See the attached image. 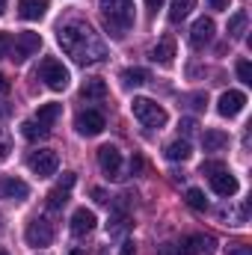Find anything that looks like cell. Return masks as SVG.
I'll return each instance as SVG.
<instances>
[{
	"instance_id": "10",
	"label": "cell",
	"mask_w": 252,
	"mask_h": 255,
	"mask_svg": "<svg viewBox=\"0 0 252 255\" xmlns=\"http://www.w3.org/2000/svg\"><path fill=\"white\" fill-rule=\"evenodd\" d=\"M244 107H247V95H244L241 89H229V92H223L220 101H217V110H220V116H226V119H235Z\"/></svg>"
},
{
	"instance_id": "25",
	"label": "cell",
	"mask_w": 252,
	"mask_h": 255,
	"mask_svg": "<svg viewBox=\"0 0 252 255\" xmlns=\"http://www.w3.org/2000/svg\"><path fill=\"white\" fill-rule=\"evenodd\" d=\"M193 6H196V0H172V6H169V21H172V24H181L190 12H193Z\"/></svg>"
},
{
	"instance_id": "5",
	"label": "cell",
	"mask_w": 252,
	"mask_h": 255,
	"mask_svg": "<svg viewBox=\"0 0 252 255\" xmlns=\"http://www.w3.org/2000/svg\"><path fill=\"white\" fill-rule=\"evenodd\" d=\"M39 48H42V36H39V33H30V30H24V33H18V36L12 39L9 60H12V63H24V60H30Z\"/></svg>"
},
{
	"instance_id": "18",
	"label": "cell",
	"mask_w": 252,
	"mask_h": 255,
	"mask_svg": "<svg viewBox=\"0 0 252 255\" xmlns=\"http://www.w3.org/2000/svg\"><path fill=\"white\" fill-rule=\"evenodd\" d=\"M226 145H229V133H226V130L211 128V130L202 133V148H205V151H223Z\"/></svg>"
},
{
	"instance_id": "3",
	"label": "cell",
	"mask_w": 252,
	"mask_h": 255,
	"mask_svg": "<svg viewBox=\"0 0 252 255\" xmlns=\"http://www.w3.org/2000/svg\"><path fill=\"white\" fill-rule=\"evenodd\" d=\"M130 110H133V119L145 128H163L166 119H169L166 110H163L157 101H151V98H133Z\"/></svg>"
},
{
	"instance_id": "22",
	"label": "cell",
	"mask_w": 252,
	"mask_h": 255,
	"mask_svg": "<svg viewBox=\"0 0 252 255\" xmlns=\"http://www.w3.org/2000/svg\"><path fill=\"white\" fill-rule=\"evenodd\" d=\"M127 229H130V217L122 214V211H113V217L107 220V235L110 238H119V235H125Z\"/></svg>"
},
{
	"instance_id": "33",
	"label": "cell",
	"mask_w": 252,
	"mask_h": 255,
	"mask_svg": "<svg viewBox=\"0 0 252 255\" xmlns=\"http://www.w3.org/2000/svg\"><path fill=\"white\" fill-rule=\"evenodd\" d=\"M157 255H181L178 241H166V244H160V247H157Z\"/></svg>"
},
{
	"instance_id": "28",
	"label": "cell",
	"mask_w": 252,
	"mask_h": 255,
	"mask_svg": "<svg viewBox=\"0 0 252 255\" xmlns=\"http://www.w3.org/2000/svg\"><path fill=\"white\" fill-rule=\"evenodd\" d=\"M187 205H190V208H196V211H205V208H208V199H205V193H202V190L190 187V190H187Z\"/></svg>"
},
{
	"instance_id": "42",
	"label": "cell",
	"mask_w": 252,
	"mask_h": 255,
	"mask_svg": "<svg viewBox=\"0 0 252 255\" xmlns=\"http://www.w3.org/2000/svg\"><path fill=\"white\" fill-rule=\"evenodd\" d=\"M145 6H148V9H151V12H157V9H160V6H163V0H145Z\"/></svg>"
},
{
	"instance_id": "7",
	"label": "cell",
	"mask_w": 252,
	"mask_h": 255,
	"mask_svg": "<svg viewBox=\"0 0 252 255\" xmlns=\"http://www.w3.org/2000/svg\"><path fill=\"white\" fill-rule=\"evenodd\" d=\"M24 238H27L30 247H48V244L54 241V226H51L45 217H33V220L27 223Z\"/></svg>"
},
{
	"instance_id": "12",
	"label": "cell",
	"mask_w": 252,
	"mask_h": 255,
	"mask_svg": "<svg viewBox=\"0 0 252 255\" xmlns=\"http://www.w3.org/2000/svg\"><path fill=\"white\" fill-rule=\"evenodd\" d=\"M238 178L229 172V169H220L217 175H211V190L217 193V196H223V199H232L235 193H238Z\"/></svg>"
},
{
	"instance_id": "17",
	"label": "cell",
	"mask_w": 252,
	"mask_h": 255,
	"mask_svg": "<svg viewBox=\"0 0 252 255\" xmlns=\"http://www.w3.org/2000/svg\"><path fill=\"white\" fill-rule=\"evenodd\" d=\"M107 83L101 80V77H92V80H86L83 86H80V98H86V101H101V98H107Z\"/></svg>"
},
{
	"instance_id": "9",
	"label": "cell",
	"mask_w": 252,
	"mask_h": 255,
	"mask_svg": "<svg viewBox=\"0 0 252 255\" xmlns=\"http://www.w3.org/2000/svg\"><path fill=\"white\" fill-rule=\"evenodd\" d=\"M74 128H77V133H83V136H98V133L107 128V119H104V113H98V110H83V113H77Z\"/></svg>"
},
{
	"instance_id": "45",
	"label": "cell",
	"mask_w": 252,
	"mask_h": 255,
	"mask_svg": "<svg viewBox=\"0 0 252 255\" xmlns=\"http://www.w3.org/2000/svg\"><path fill=\"white\" fill-rule=\"evenodd\" d=\"M68 255H86V253H83V250H71Z\"/></svg>"
},
{
	"instance_id": "38",
	"label": "cell",
	"mask_w": 252,
	"mask_h": 255,
	"mask_svg": "<svg viewBox=\"0 0 252 255\" xmlns=\"http://www.w3.org/2000/svg\"><path fill=\"white\" fill-rule=\"evenodd\" d=\"M208 6H211V9H217V12H226V9L232 6V0H208Z\"/></svg>"
},
{
	"instance_id": "14",
	"label": "cell",
	"mask_w": 252,
	"mask_h": 255,
	"mask_svg": "<svg viewBox=\"0 0 252 255\" xmlns=\"http://www.w3.org/2000/svg\"><path fill=\"white\" fill-rule=\"evenodd\" d=\"M95 214L92 211H86V208H77L74 214H71V235H77V238H83V235H89L92 229H95Z\"/></svg>"
},
{
	"instance_id": "31",
	"label": "cell",
	"mask_w": 252,
	"mask_h": 255,
	"mask_svg": "<svg viewBox=\"0 0 252 255\" xmlns=\"http://www.w3.org/2000/svg\"><path fill=\"white\" fill-rule=\"evenodd\" d=\"M220 169H226V163H220V160H205L199 172H202V175H217Z\"/></svg>"
},
{
	"instance_id": "26",
	"label": "cell",
	"mask_w": 252,
	"mask_h": 255,
	"mask_svg": "<svg viewBox=\"0 0 252 255\" xmlns=\"http://www.w3.org/2000/svg\"><path fill=\"white\" fill-rule=\"evenodd\" d=\"M51 130L48 128H42L36 119H27V122H21V136L24 139H30V142H36V139H45Z\"/></svg>"
},
{
	"instance_id": "19",
	"label": "cell",
	"mask_w": 252,
	"mask_h": 255,
	"mask_svg": "<svg viewBox=\"0 0 252 255\" xmlns=\"http://www.w3.org/2000/svg\"><path fill=\"white\" fill-rule=\"evenodd\" d=\"M60 113H63V104H57V101H51V104H42L39 107V113H36V122L42 128H54V122L60 119Z\"/></svg>"
},
{
	"instance_id": "29",
	"label": "cell",
	"mask_w": 252,
	"mask_h": 255,
	"mask_svg": "<svg viewBox=\"0 0 252 255\" xmlns=\"http://www.w3.org/2000/svg\"><path fill=\"white\" fill-rule=\"evenodd\" d=\"M9 154H12V136H9V133L0 128V163H3Z\"/></svg>"
},
{
	"instance_id": "27",
	"label": "cell",
	"mask_w": 252,
	"mask_h": 255,
	"mask_svg": "<svg viewBox=\"0 0 252 255\" xmlns=\"http://www.w3.org/2000/svg\"><path fill=\"white\" fill-rule=\"evenodd\" d=\"M65 202H68V190H63V187H54L48 193V208L51 211H63Z\"/></svg>"
},
{
	"instance_id": "47",
	"label": "cell",
	"mask_w": 252,
	"mask_h": 255,
	"mask_svg": "<svg viewBox=\"0 0 252 255\" xmlns=\"http://www.w3.org/2000/svg\"><path fill=\"white\" fill-rule=\"evenodd\" d=\"M0 255H9V253H6V250H0Z\"/></svg>"
},
{
	"instance_id": "43",
	"label": "cell",
	"mask_w": 252,
	"mask_h": 255,
	"mask_svg": "<svg viewBox=\"0 0 252 255\" xmlns=\"http://www.w3.org/2000/svg\"><path fill=\"white\" fill-rule=\"evenodd\" d=\"M139 169H142V160H139V157H133V160H130V172H139Z\"/></svg>"
},
{
	"instance_id": "40",
	"label": "cell",
	"mask_w": 252,
	"mask_h": 255,
	"mask_svg": "<svg viewBox=\"0 0 252 255\" xmlns=\"http://www.w3.org/2000/svg\"><path fill=\"white\" fill-rule=\"evenodd\" d=\"M229 255H252V247H244V244H241L238 250H232Z\"/></svg>"
},
{
	"instance_id": "16",
	"label": "cell",
	"mask_w": 252,
	"mask_h": 255,
	"mask_svg": "<svg viewBox=\"0 0 252 255\" xmlns=\"http://www.w3.org/2000/svg\"><path fill=\"white\" fill-rule=\"evenodd\" d=\"M48 6H51V0H18V15L24 21H39V18H45Z\"/></svg>"
},
{
	"instance_id": "20",
	"label": "cell",
	"mask_w": 252,
	"mask_h": 255,
	"mask_svg": "<svg viewBox=\"0 0 252 255\" xmlns=\"http://www.w3.org/2000/svg\"><path fill=\"white\" fill-rule=\"evenodd\" d=\"M3 196H6V199H15V202H24V199L30 196V187H27V181H21V178H6V181H3Z\"/></svg>"
},
{
	"instance_id": "23",
	"label": "cell",
	"mask_w": 252,
	"mask_h": 255,
	"mask_svg": "<svg viewBox=\"0 0 252 255\" xmlns=\"http://www.w3.org/2000/svg\"><path fill=\"white\" fill-rule=\"evenodd\" d=\"M247 24H250V15L241 9V12H235L232 18H229V36L232 39H244L247 36Z\"/></svg>"
},
{
	"instance_id": "8",
	"label": "cell",
	"mask_w": 252,
	"mask_h": 255,
	"mask_svg": "<svg viewBox=\"0 0 252 255\" xmlns=\"http://www.w3.org/2000/svg\"><path fill=\"white\" fill-rule=\"evenodd\" d=\"M98 166L107 178H122V151L116 145H101L98 148Z\"/></svg>"
},
{
	"instance_id": "4",
	"label": "cell",
	"mask_w": 252,
	"mask_h": 255,
	"mask_svg": "<svg viewBox=\"0 0 252 255\" xmlns=\"http://www.w3.org/2000/svg\"><path fill=\"white\" fill-rule=\"evenodd\" d=\"M39 80H45V86L48 89H54V92H63L65 86H68V68H65L60 60H54V57H45L42 65H39Z\"/></svg>"
},
{
	"instance_id": "1",
	"label": "cell",
	"mask_w": 252,
	"mask_h": 255,
	"mask_svg": "<svg viewBox=\"0 0 252 255\" xmlns=\"http://www.w3.org/2000/svg\"><path fill=\"white\" fill-rule=\"evenodd\" d=\"M57 42L77 65H101L107 60L104 39L92 30V24H86L80 18H71L57 27Z\"/></svg>"
},
{
	"instance_id": "36",
	"label": "cell",
	"mask_w": 252,
	"mask_h": 255,
	"mask_svg": "<svg viewBox=\"0 0 252 255\" xmlns=\"http://www.w3.org/2000/svg\"><path fill=\"white\" fill-rule=\"evenodd\" d=\"M178 128H181V133H184V136H190V133H196V128H199V125H196V119H181V125H178Z\"/></svg>"
},
{
	"instance_id": "24",
	"label": "cell",
	"mask_w": 252,
	"mask_h": 255,
	"mask_svg": "<svg viewBox=\"0 0 252 255\" xmlns=\"http://www.w3.org/2000/svg\"><path fill=\"white\" fill-rule=\"evenodd\" d=\"M163 154H166L169 160H187L190 154H193V148H190L187 139H175V142H169V145L163 148Z\"/></svg>"
},
{
	"instance_id": "35",
	"label": "cell",
	"mask_w": 252,
	"mask_h": 255,
	"mask_svg": "<svg viewBox=\"0 0 252 255\" xmlns=\"http://www.w3.org/2000/svg\"><path fill=\"white\" fill-rule=\"evenodd\" d=\"M74 181H77V175H74V172H63V178H60V184H57V187L71 190V187H74Z\"/></svg>"
},
{
	"instance_id": "46",
	"label": "cell",
	"mask_w": 252,
	"mask_h": 255,
	"mask_svg": "<svg viewBox=\"0 0 252 255\" xmlns=\"http://www.w3.org/2000/svg\"><path fill=\"white\" fill-rule=\"evenodd\" d=\"M3 9H6V0H0V15H3Z\"/></svg>"
},
{
	"instance_id": "13",
	"label": "cell",
	"mask_w": 252,
	"mask_h": 255,
	"mask_svg": "<svg viewBox=\"0 0 252 255\" xmlns=\"http://www.w3.org/2000/svg\"><path fill=\"white\" fill-rule=\"evenodd\" d=\"M214 21L211 18H199L196 24H193V30H190V45L193 48H205L211 39H214Z\"/></svg>"
},
{
	"instance_id": "37",
	"label": "cell",
	"mask_w": 252,
	"mask_h": 255,
	"mask_svg": "<svg viewBox=\"0 0 252 255\" xmlns=\"http://www.w3.org/2000/svg\"><path fill=\"white\" fill-rule=\"evenodd\" d=\"M92 199H95L98 205H107V202H110V196H107V190H101V187H95V190H92Z\"/></svg>"
},
{
	"instance_id": "6",
	"label": "cell",
	"mask_w": 252,
	"mask_h": 255,
	"mask_svg": "<svg viewBox=\"0 0 252 255\" xmlns=\"http://www.w3.org/2000/svg\"><path fill=\"white\" fill-rule=\"evenodd\" d=\"M27 163H30V169H33L39 178H48V175H54V172L60 169V157H57L54 148H39V151H33V154L27 157Z\"/></svg>"
},
{
	"instance_id": "15",
	"label": "cell",
	"mask_w": 252,
	"mask_h": 255,
	"mask_svg": "<svg viewBox=\"0 0 252 255\" xmlns=\"http://www.w3.org/2000/svg\"><path fill=\"white\" fill-rule=\"evenodd\" d=\"M148 57H151V63L169 65L172 60H175V39H172V36H163V39L148 51Z\"/></svg>"
},
{
	"instance_id": "44",
	"label": "cell",
	"mask_w": 252,
	"mask_h": 255,
	"mask_svg": "<svg viewBox=\"0 0 252 255\" xmlns=\"http://www.w3.org/2000/svg\"><path fill=\"white\" fill-rule=\"evenodd\" d=\"M3 116H9V107H6V101H0V119Z\"/></svg>"
},
{
	"instance_id": "30",
	"label": "cell",
	"mask_w": 252,
	"mask_h": 255,
	"mask_svg": "<svg viewBox=\"0 0 252 255\" xmlns=\"http://www.w3.org/2000/svg\"><path fill=\"white\" fill-rule=\"evenodd\" d=\"M238 77L244 83H252V63L250 60H238Z\"/></svg>"
},
{
	"instance_id": "34",
	"label": "cell",
	"mask_w": 252,
	"mask_h": 255,
	"mask_svg": "<svg viewBox=\"0 0 252 255\" xmlns=\"http://www.w3.org/2000/svg\"><path fill=\"white\" fill-rule=\"evenodd\" d=\"M12 51V33H0V57H9Z\"/></svg>"
},
{
	"instance_id": "41",
	"label": "cell",
	"mask_w": 252,
	"mask_h": 255,
	"mask_svg": "<svg viewBox=\"0 0 252 255\" xmlns=\"http://www.w3.org/2000/svg\"><path fill=\"white\" fill-rule=\"evenodd\" d=\"M3 92H9V80H6V74L0 71V95H3Z\"/></svg>"
},
{
	"instance_id": "2",
	"label": "cell",
	"mask_w": 252,
	"mask_h": 255,
	"mask_svg": "<svg viewBox=\"0 0 252 255\" xmlns=\"http://www.w3.org/2000/svg\"><path fill=\"white\" fill-rule=\"evenodd\" d=\"M104 12V24L113 39H122L133 24V0H98Z\"/></svg>"
},
{
	"instance_id": "39",
	"label": "cell",
	"mask_w": 252,
	"mask_h": 255,
	"mask_svg": "<svg viewBox=\"0 0 252 255\" xmlns=\"http://www.w3.org/2000/svg\"><path fill=\"white\" fill-rule=\"evenodd\" d=\"M136 253V244H133V241H125V244H122V255H133Z\"/></svg>"
},
{
	"instance_id": "32",
	"label": "cell",
	"mask_w": 252,
	"mask_h": 255,
	"mask_svg": "<svg viewBox=\"0 0 252 255\" xmlns=\"http://www.w3.org/2000/svg\"><path fill=\"white\" fill-rule=\"evenodd\" d=\"M184 101H187L190 107H196V110H202V107L208 104V95H205V92H196V95H184Z\"/></svg>"
},
{
	"instance_id": "11",
	"label": "cell",
	"mask_w": 252,
	"mask_h": 255,
	"mask_svg": "<svg viewBox=\"0 0 252 255\" xmlns=\"http://www.w3.org/2000/svg\"><path fill=\"white\" fill-rule=\"evenodd\" d=\"M181 255H211L214 253V238L211 235H187L178 241Z\"/></svg>"
},
{
	"instance_id": "21",
	"label": "cell",
	"mask_w": 252,
	"mask_h": 255,
	"mask_svg": "<svg viewBox=\"0 0 252 255\" xmlns=\"http://www.w3.org/2000/svg\"><path fill=\"white\" fill-rule=\"evenodd\" d=\"M151 80V74L145 71V68H125L122 71V83H125L127 89H136V86H145Z\"/></svg>"
}]
</instances>
